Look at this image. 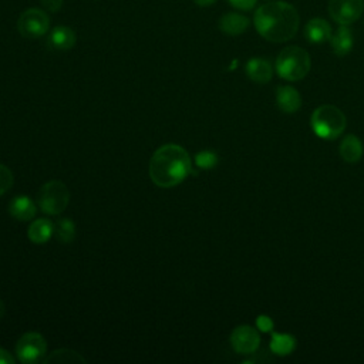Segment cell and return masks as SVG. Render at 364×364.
Returning <instances> with one entry per match:
<instances>
[{"instance_id": "obj_14", "label": "cell", "mask_w": 364, "mask_h": 364, "mask_svg": "<svg viewBox=\"0 0 364 364\" xmlns=\"http://www.w3.org/2000/svg\"><path fill=\"white\" fill-rule=\"evenodd\" d=\"M76 40H77L76 33L73 32L70 27L57 26L51 30L47 43H49V47L56 51H67L75 47Z\"/></svg>"}, {"instance_id": "obj_26", "label": "cell", "mask_w": 364, "mask_h": 364, "mask_svg": "<svg viewBox=\"0 0 364 364\" xmlns=\"http://www.w3.org/2000/svg\"><path fill=\"white\" fill-rule=\"evenodd\" d=\"M40 2L49 12H58L64 0H40Z\"/></svg>"}, {"instance_id": "obj_3", "label": "cell", "mask_w": 364, "mask_h": 364, "mask_svg": "<svg viewBox=\"0 0 364 364\" xmlns=\"http://www.w3.org/2000/svg\"><path fill=\"white\" fill-rule=\"evenodd\" d=\"M312 60L309 53L298 46L284 47L276 58L277 76L287 82H301L310 71Z\"/></svg>"}, {"instance_id": "obj_29", "label": "cell", "mask_w": 364, "mask_h": 364, "mask_svg": "<svg viewBox=\"0 0 364 364\" xmlns=\"http://www.w3.org/2000/svg\"><path fill=\"white\" fill-rule=\"evenodd\" d=\"M5 312H6V308H5V303H4V301L0 299V318H4V315H5Z\"/></svg>"}, {"instance_id": "obj_5", "label": "cell", "mask_w": 364, "mask_h": 364, "mask_svg": "<svg viewBox=\"0 0 364 364\" xmlns=\"http://www.w3.org/2000/svg\"><path fill=\"white\" fill-rule=\"evenodd\" d=\"M70 202V191L61 181L46 182L37 195V205L47 215H60Z\"/></svg>"}, {"instance_id": "obj_12", "label": "cell", "mask_w": 364, "mask_h": 364, "mask_svg": "<svg viewBox=\"0 0 364 364\" xmlns=\"http://www.w3.org/2000/svg\"><path fill=\"white\" fill-rule=\"evenodd\" d=\"M332 26L327 20L315 18L308 22L305 26V37L312 43V44H323L332 39Z\"/></svg>"}, {"instance_id": "obj_27", "label": "cell", "mask_w": 364, "mask_h": 364, "mask_svg": "<svg viewBox=\"0 0 364 364\" xmlns=\"http://www.w3.org/2000/svg\"><path fill=\"white\" fill-rule=\"evenodd\" d=\"M0 364H15V357L9 351L0 349Z\"/></svg>"}, {"instance_id": "obj_10", "label": "cell", "mask_w": 364, "mask_h": 364, "mask_svg": "<svg viewBox=\"0 0 364 364\" xmlns=\"http://www.w3.org/2000/svg\"><path fill=\"white\" fill-rule=\"evenodd\" d=\"M246 76L258 84H268L273 76L272 64L262 57H253L246 63Z\"/></svg>"}, {"instance_id": "obj_1", "label": "cell", "mask_w": 364, "mask_h": 364, "mask_svg": "<svg viewBox=\"0 0 364 364\" xmlns=\"http://www.w3.org/2000/svg\"><path fill=\"white\" fill-rule=\"evenodd\" d=\"M258 33L272 43L292 40L301 25V18L294 5L287 2H270L259 6L253 16Z\"/></svg>"}, {"instance_id": "obj_8", "label": "cell", "mask_w": 364, "mask_h": 364, "mask_svg": "<svg viewBox=\"0 0 364 364\" xmlns=\"http://www.w3.org/2000/svg\"><path fill=\"white\" fill-rule=\"evenodd\" d=\"M364 12V0H330L329 15L340 26H350Z\"/></svg>"}, {"instance_id": "obj_18", "label": "cell", "mask_w": 364, "mask_h": 364, "mask_svg": "<svg viewBox=\"0 0 364 364\" xmlns=\"http://www.w3.org/2000/svg\"><path fill=\"white\" fill-rule=\"evenodd\" d=\"M53 235H54V224L50 220H47V218L36 220L27 231L29 239L37 245L49 242Z\"/></svg>"}, {"instance_id": "obj_7", "label": "cell", "mask_w": 364, "mask_h": 364, "mask_svg": "<svg viewBox=\"0 0 364 364\" xmlns=\"http://www.w3.org/2000/svg\"><path fill=\"white\" fill-rule=\"evenodd\" d=\"M50 29V18L42 9H27L18 20V30L26 39L43 37Z\"/></svg>"}, {"instance_id": "obj_17", "label": "cell", "mask_w": 364, "mask_h": 364, "mask_svg": "<svg viewBox=\"0 0 364 364\" xmlns=\"http://www.w3.org/2000/svg\"><path fill=\"white\" fill-rule=\"evenodd\" d=\"M330 44H332V49L336 56H339V57L347 56L351 51L353 44H354V37H353L351 29L349 26H340L336 30V33L332 34Z\"/></svg>"}, {"instance_id": "obj_2", "label": "cell", "mask_w": 364, "mask_h": 364, "mask_svg": "<svg viewBox=\"0 0 364 364\" xmlns=\"http://www.w3.org/2000/svg\"><path fill=\"white\" fill-rule=\"evenodd\" d=\"M192 171V161L185 149L177 144L160 147L150 163V177L161 188H172L181 184Z\"/></svg>"}, {"instance_id": "obj_11", "label": "cell", "mask_w": 364, "mask_h": 364, "mask_svg": "<svg viewBox=\"0 0 364 364\" xmlns=\"http://www.w3.org/2000/svg\"><path fill=\"white\" fill-rule=\"evenodd\" d=\"M276 104L280 111L286 114H294L302 107V96L294 87L280 86L276 90Z\"/></svg>"}, {"instance_id": "obj_22", "label": "cell", "mask_w": 364, "mask_h": 364, "mask_svg": "<svg viewBox=\"0 0 364 364\" xmlns=\"http://www.w3.org/2000/svg\"><path fill=\"white\" fill-rule=\"evenodd\" d=\"M13 182H15V177L11 168L0 164V196L6 194L13 187Z\"/></svg>"}, {"instance_id": "obj_9", "label": "cell", "mask_w": 364, "mask_h": 364, "mask_svg": "<svg viewBox=\"0 0 364 364\" xmlns=\"http://www.w3.org/2000/svg\"><path fill=\"white\" fill-rule=\"evenodd\" d=\"M231 346L238 354H253L261 346V334L252 326H239L231 334Z\"/></svg>"}, {"instance_id": "obj_24", "label": "cell", "mask_w": 364, "mask_h": 364, "mask_svg": "<svg viewBox=\"0 0 364 364\" xmlns=\"http://www.w3.org/2000/svg\"><path fill=\"white\" fill-rule=\"evenodd\" d=\"M228 2H230L235 9L248 12V11H252V9L256 6L258 0H228Z\"/></svg>"}, {"instance_id": "obj_6", "label": "cell", "mask_w": 364, "mask_h": 364, "mask_svg": "<svg viewBox=\"0 0 364 364\" xmlns=\"http://www.w3.org/2000/svg\"><path fill=\"white\" fill-rule=\"evenodd\" d=\"M16 354L18 358L25 364L40 363L47 354V341L40 333H26L16 344Z\"/></svg>"}, {"instance_id": "obj_28", "label": "cell", "mask_w": 364, "mask_h": 364, "mask_svg": "<svg viewBox=\"0 0 364 364\" xmlns=\"http://www.w3.org/2000/svg\"><path fill=\"white\" fill-rule=\"evenodd\" d=\"M216 2V0H195V4L201 8H208L211 5H213Z\"/></svg>"}, {"instance_id": "obj_13", "label": "cell", "mask_w": 364, "mask_h": 364, "mask_svg": "<svg viewBox=\"0 0 364 364\" xmlns=\"http://www.w3.org/2000/svg\"><path fill=\"white\" fill-rule=\"evenodd\" d=\"M11 215L18 221H32L37 213V205L26 195L15 196L9 205Z\"/></svg>"}, {"instance_id": "obj_16", "label": "cell", "mask_w": 364, "mask_h": 364, "mask_svg": "<svg viewBox=\"0 0 364 364\" xmlns=\"http://www.w3.org/2000/svg\"><path fill=\"white\" fill-rule=\"evenodd\" d=\"M363 154H364L363 142L357 135L350 134L343 138L340 144V157L343 158V161L349 164H356L361 160Z\"/></svg>"}, {"instance_id": "obj_19", "label": "cell", "mask_w": 364, "mask_h": 364, "mask_svg": "<svg viewBox=\"0 0 364 364\" xmlns=\"http://www.w3.org/2000/svg\"><path fill=\"white\" fill-rule=\"evenodd\" d=\"M296 349V339L292 334L286 333H272V340H270V350L273 354L284 357L292 354L294 350Z\"/></svg>"}, {"instance_id": "obj_23", "label": "cell", "mask_w": 364, "mask_h": 364, "mask_svg": "<svg viewBox=\"0 0 364 364\" xmlns=\"http://www.w3.org/2000/svg\"><path fill=\"white\" fill-rule=\"evenodd\" d=\"M195 163L202 170H211L218 164V156L212 151H202L195 157Z\"/></svg>"}, {"instance_id": "obj_20", "label": "cell", "mask_w": 364, "mask_h": 364, "mask_svg": "<svg viewBox=\"0 0 364 364\" xmlns=\"http://www.w3.org/2000/svg\"><path fill=\"white\" fill-rule=\"evenodd\" d=\"M86 358L75 351V350H68V349H61V350H56L53 351L49 357H46L43 360V363H67V364H75V363H84Z\"/></svg>"}, {"instance_id": "obj_25", "label": "cell", "mask_w": 364, "mask_h": 364, "mask_svg": "<svg viewBox=\"0 0 364 364\" xmlns=\"http://www.w3.org/2000/svg\"><path fill=\"white\" fill-rule=\"evenodd\" d=\"M256 326H258V330H261L263 333H269L275 327L273 320L269 316H259L256 320Z\"/></svg>"}, {"instance_id": "obj_4", "label": "cell", "mask_w": 364, "mask_h": 364, "mask_svg": "<svg viewBox=\"0 0 364 364\" xmlns=\"http://www.w3.org/2000/svg\"><path fill=\"white\" fill-rule=\"evenodd\" d=\"M310 125L319 138L333 141L343 134L347 125V120L343 111L336 106L323 104L313 111Z\"/></svg>"}, {"instance_id": "obj_15", "label": "cell", "mask_w": 364, "mask_h": 364, "mask_svg": "<svg viewBox=\"0 0 364 364\" xmlns=\"http://www.w3.org/2000/svg\"><path fill=\"white\" fill-rule=\"evenodd\" d=\"M220 30L228 36H239L245 33L251 25V20L239 13H227L220 19Z\"/></svg>"}, {"instance_id": "obj_21", "label": "cell", "mask_w": 364, "mask_h": 364, "mask_svg": "<svg viewBox=\"0 0 364 364\" xmlns=\"http://www.w3.org/2000/svg\"><path fill=\"white\" fill-rule=\"evenodd\" d=\"M54 235L57 239L63 244H68L76 238V224L71 220H58L57 224H54Z\"/></svg>"}]
</instances>
